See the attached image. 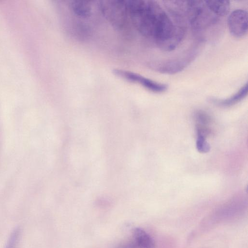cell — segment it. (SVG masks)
<instances>
[{
	"mask_svg": "<svg viewBox=\"0 0 248 248\" xmlns=\"http://www.w3.org/2000/svg\"><path fill=\"white\" fill-rule=\"evenodd\" d=\"M124 3L127 12L139 31L153 39L161 49L173 50L184 38V27L174 25L156 1L128 0Z\"/></svg>",
	"mask_w": 248,
	"mask_h": 248,
	"instance_id": "6da1fadb",
	"label": "cell"
},
{
	"mask_svg": "<svg viewBox=\"0 0 248 248\" xmlns=\"http://www.w3.org/2000/svg\"><path fill=\"white\" fill-rule=\"evenodd\" d=\"M186 3L188 18L195 29L204 28L216 22L218 17L208 8L205 1H189Z\"/></svg>",
	"mask_w": 248,
	"mask_h": 248,
	"instance_id": "7a4b0ae2",
	"label": "cell"
},
{
	"mask_svg": "<svg viewBox=\"0 0 248 248\" xmlns=\"http://www.w3.org/2000/svg\"><path fill=\"white\" fill-rule=\"evenodd\" d=\"M197 54V50H192L181 58L155 62L152 63L150 66L160 73L175 74L184 69L196 58Z\"/></svg>",
	"mask_w": 248,
	"mask_h": 248,
	"instance_id": "3957f363",
	"label": "cell"
},
{
	"mask_svg": "<svg viewBox=\"0 0 248 248\" xmlns=\"http://www.w3.org/2000/svg\"><path fill=\"white\" fill-rule=\"evenodd\" d=\"M115 75L129 82L140 84L145 89L154 93H160L165 92L167 85L146 78L138 74L120 69L113 70Z\"/></svg>",
	"mask_w": 248,
	"mask_h": 248,
	"instance_id": "277c9868",
	"label": "cell"
},
{
	"mask_svg": "<svg viewBox=\"0 0 248 248\" xmlns=\"http://www.w3.org/2000/svg\"><path fill=\"white\" fill-rule=\"evenodd\" d=\"M228 27L231 34L235 38H242L248 32V13L243 9H236L229 15Z\"/></svg>",
	"mask_w": 248,
	"mask_h": 248,
	"instance_id": "5b68a950",
	"label": "cell"
},
{
	"mask_svg": "<svg viewBox=\"0 0 248 248\" xmlns=\"http://www.w3.org/2000/svg\"><path fill=\"white\" fill-rule=\"evenodd\" d=\"M248 94V83L244 85L236 93L229 98L224 99H212L216 104L223 107H230L243 99Z\"/></svg>",
	"mask_w": 248,
	"mask_h": 248,
	"instance_id": "8992f818",
	"label": "cell"
},
{
	"mask_svg": "<svg viewBox=\"0 0 248 248\" xmlns=\"http://www.w3.org/2000/svg\"><path fill=\"white\" fill-rule=\"evenodd\" d=\"M205 2L208 8L218 17L225 16L230 11V2L228 0H207Z\"/></svg>",
	"mask_w": 248,
	"mask_h": 248,
	"instance_id": "52a82bcc",
	"label": "cell"
},
{
	"mask_svg": "<svg viewBox=\"0 0 248 248\" xmlns=\"http://www.w3.org/2000/svg\"><path fill=\"white\" fill-rule=\"evenodd\" d=\"M135 244L138 248H155V243L150 236L144 230L136 228L134 231Z\"/></svg>",
	"mask_w": 248,
	"mask_h": 248,
	"instance_id": "ba28073f",
	"label": "cell"
},
{
	"mask_svg": "<svg viewBox=\"0 0 248 248\" xmlns=\"http://www.w3.org/2000/svg\"><path fill=\"white\" fill-rule=\"evenodd\" d=\"M197 140L196 146L197 150L201 153H206L210 150V145L206 140V136L208 134L206 131L196 128Z\"/></svg>",
	"mask_w": 248,
	"mask_h": 248,
	"instance_id": "9c48e42d",
	"label": "cell"
},
{
	"mask_svg": "<svg viewBox=\"0 0 248 248\" xmlns=\"http://www.w3.org/2000/svg\"><path fill=\"white\" fill-rule=\"evenodd\" d=\"M73 12L78 16L87 17L91 12V6L86 1H74L71 3Z\"/></svg>",
	"mask_w": 248,
	"mask_h": 248,
	"instance_id": "30bf717a",
	"label": "cell"
},
{
	"mask_svg": "<svg viewBox=\"0 0 248 248\" xmlns=\"http://www.w3.org/2000/svg\"><path fill=\"white\" fill-rule=\"evenodd\" d=\"M20 234V229L15 228L11 233L4 248H17Z\"/></svg>",
	"mask_w": 248,
	"mask_h": 248,
	"instance_id": "8fae6325",
	"label": "cell"
}]
</instances>
